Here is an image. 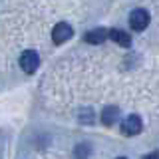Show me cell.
I'll list each match as a JSON object with an SVG mask.
<instances>
[{
	"label": "cell",
	"mask_w": 159,
	"mask_h": 159,
	"mask_svg": "<svg viewBox=\"0 0 159 159\" xmlns=\"http://www.w3.org/2000/svg\"><path fill=\"white\" fill-rule=\"evenodd\" d=\"M119 129H121V133H123L125 137H133V135H137V133H141L143 121H141V117H139L137 113H131V116H127V117L121 121Z\"/></svg>",
	"instance_id": "obj_1"
},
{
	"label": "cell",
	"mask_w": 159,
	"mask_h": 159,
	"mask_svg": "<svg viewBox=\"0 0 159 159\" xmlns=\"http://www.w3.org/2000/svg\"><path fill=\"white\" fill-rule=\"evenodd\" d=\"M149 20H151V16H149L147 10L135 8L129 14V26H131V30H135V32H143L149 26Z\"/></svg>",
	"instance_id": "obj_2"
},
{
	"label": "cell",
	"mask_w": 159,
	"mask_h": 159,
	"mask_svg": "<svg viewBox=\"0 0 159 159\" xmlns=\"http://www.w3.org/2000/svg\"><path fill=\"white\" fill-rule=\"evenodd\" d=\"M20 68L26 74H34L40 68V54L36 50H26V52H22V56H20Z\"/></svg>",
	"instance_id": "obj_3"
},
{
	"label": "cell",
	"mask_w": 159,
	"mask_h": 159,
	"mask_svg": "<svg viewBox=\"0 0 159 159\" xmlns=\"http://www.w3.org/2000/svg\"><path fill=\"white\" fill-rule=\"evenodd\" d=\"M72 36H74V28L70 26L68 22H58L56 26L52 28V42L56 44V46H60V44H64V42H68Z\"/></svg>",
	"instance_id": "obj_4"
},
{
	"label": "cell",
	"mask_w": 159,
	"mask_h": 159,
	"mask_svg": "<svg viewBox=\"0 0 159 159\" xmlns=\"http://www.w3.org/2000/svg\"><path fill=\"white\" fill-rule=\"evenodd\" d=\"M119 116H121V111H119L117 106H106L103 111H102V123L106 127H111L113 123H117Z\"/></svg>",
	"instance_id": "obj_5"
},
{
	"label": "cell",
	"mask_w": 159,
	"mask_h": 159,
	"mask_svg": "<svg viewBox=\"0 0 159 159\" xmlns=\"http://www.w3.org/2000/svg\"><path fill=\"white\" fill-rule=\"evenodd\" d=\"M107 38H109V30H106V28H93L89 32H86V36H84V40L88 44H102Z\"/></svg>",
	"instance_id": "obj_6"
},
{
	"label": "cell",
	"mask_w": 159,
	"mask_h": 159,
	"mask_svg": "<svg viewBox=\"0 0 159 159\" xmlns=\"http://www.w3.org/2000/svg\"><path fill=\"white\" fill-rule=\"evenodd\" d=\"M109 38H111L116 44H119L121 48H129V46H131V36H129L125 30L111 28V30H109Z\"/></svg>",
	"instance_id": "obj_7"
},
{
	"label": "cell",
	"mask_w": 159,
	"mask_h": 159,
	"mask_svg": "<svg viewBox=\"0 0 159 159\" xmlns=\"http://www.w3.org/2000/svg\"><path fill=\"white\" fill-rule=\"evenodd\" d=\"M78 121L82 123V125H92V123L96 121L93 109H92V107H82V109L78 111Z\"/></svg>",
	"instance_id": "obj_8"
},
{
	"label": "cell",
	"mask_w": 159,
	"mask_h": 159,
	"mask_svg": "<svg viewBox=\"0 0 159 159\" xmlns=\"http://www.w3.org/2000/svg\"><path fill=\"white\" fill-rule=\"evenodd\" d=\"M89 155H92V145L88 143H80L74 147V159H89Z\"/></svg>",
	"instance_id": "obj_9"
},
{
	"label": "cell",
	"mask_w": 159,
	"mask_h": 159,
	"mask_svg": "<svg viewBox=\"0 0 159 159\" xmlns=\"http://www.w3.org/2000/svg\"><path fill=\"white\" fill-rule=\"evenodd\" d=\"M141 159H159V151H151V153H147V155H143Z\"/></svg>",
	"instance_id": "obj_10"
},
{
	"label": "cell",
	"mask_w": 159,
	"mask_h": 159,
	"mask_svg": "<svg viewBox=\"0 0 159 159\" xmlns=\"http://www.w3.org/2000/svg\"><path fill=\"white\" fill-rule=\"evenodd\" d=\"M116 159H127V157H116Z\"/></svg>",
	"instance_id": "obj_11"
}]
</instances>
